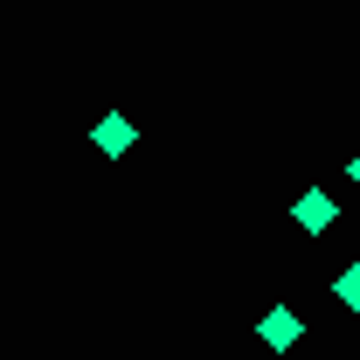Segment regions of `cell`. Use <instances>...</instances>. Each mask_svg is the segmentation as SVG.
<instances>
[{
  "instance_id": "1",
  "label": "cell",
  "mask_w": 360,
  "mask_h": 360,
  "mask_svg": "<svg viewBox=\"0 0 360 360\" xmlns=\"http://www.w3.org/2000/svg\"><path fill=\"white\" fill-rule=\"evenodd\" d=\"M257 340H264L270 354H284V347H298V340H305V319L291 312V305H277V312L257 319Z\"/></svg>"
},
{
  "instance_id": "2",
  "label": "cell",
  "mask_w": 360,
  "mask_h": 360,
  "mask_svg": "<svg viewBox=\"0 0 360 360\" xmlns=\"http://www.w3.org/2000/svg\"><path fill=\"white\" fill-rule=\"evenodd\" d=\"M333 215H340V208H333V194H326V187H305V194L291 201V222L305 229V236H326V229H333Z\"/></svg>"
},
{
  "instance_id": "3",
  "label": "cell",
  "mask_w": 360,
  "mask_h": 360,
  "mask_svg": "<svg viewBox=\"0 0 360 360\" xmlns=\"http://www.w3.org/2000/svg\"><path fill=\"white\" fill-rule=\"evenodd\" d=\"M90 139H97V153H111V160H118V153H132V146H139V125L125 118V111H111V118H97V125H90Z\"/></svg>"
},
{
  "instance_id": "4",
  "label": "cell",
  "mask_w": 360,
  "mask_h": 360,
  "mask_svg": "<svg viewBox=\"0 0 360 360\" xmlns=\"http://www.w3.org/2000/svg\"><path fill=\"white\" fill-rule=\"evenodd\" d=\"M333 298H340L347 312H360V264H340V277H333Z\"/></svg>"
},
{
  "instance_id": "5",
  "label": "cell",
  "mask_w": 360,
  "mask_h": 360,
  "mask_svg": "<svg viewBox=\"0 0 360 360\" xmlns=\"http://www.w3.org/2000/svg\"><path fill=\"white\" fill-rule=\"evenodd\" d=\"M347 180H354V187H360V153H354V160H347Z\"/></svg>"
}]
</instances>
